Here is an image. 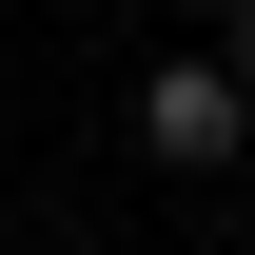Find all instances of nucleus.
<instances>
[{
	"label": "nucleus",
	"mask_w": 255,
	"mask_h": 255,
	"mask_svg": "<svg viewBox=\"0 0 255 255\" xmlns=\"http://www.w3.org/2000/svg\"><path fill=\"white\" fill-rule=\"evenodd\" d=\"M236 79H255V0H236Z\"/></svg>",
	"instance_id": "f03ea898"
},
{
	"label": "nucleus",
	"mask_w": 255,
	"mask_h": 255,
	"mask_svg": "<svg viewBox=\"0 0 255 255\" xmlns=\"http://www.w3.org/2000/svg\"><path fill=\"white\" fill-rule=\"evenodd\" d=\"M236 118H255V79H236V59H177V79H137V137H157L177 177H216V157H236Z\"/></svg>",
	"instance_id": "f257e3e1"
}]
</instances>
